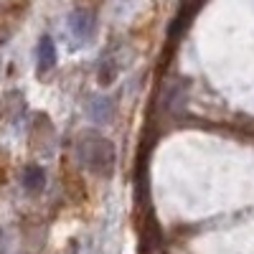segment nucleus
Here are the masks:
<instances>
[{"label": "nucleus", "mask_w": 254, "mask_h": 254, "mask_svg": "<svg viewBox=\"0 0 254 254\" xmlns=\"http://www.w3.org/2000/svg\"><path fill=\"white\" fill-rule=\"evenodd\" d=\"M76 158L89 173L99 178H110L117 165V147L97 130H84L76 137Z\"/></svg>", "instance_id": "nucleus-1"}, {"label": "nucleus", "mask_w": 254, "mask_h": 254, "mask_svg": "<svg viewBox=\"0 0 254 254\" xmlns=\"http://www.w3.org/2000/svg\"><path fill=\"white\" fill-rule=\"evenodd\" d=\"M69 31H71L74 41L87 44V41L94 36V15L89 10H74L69 15Z\"/></svg>", "instance_id": "nucleus-2"}, {"label": "nucleus", "mask_w": 254, "mask_h": 254, "mask_svg": "<svg viewBox=\"0 0 254 254\" xmlns=\"http://www.w3.org/2000/svg\"><path fill=\"white\" fill-rule=\"evenodd\" d=\"M36 66L38 74L46 76L54 66H56V44L51 36H41L38 38V46H36Z\"/></svg>", "instance_id": "nucleus-3"}, {"label": "nucleus", "mask_w": 254, "mask_h": 254, "mask_svg": "<svg viewBox=\"0 0 254 254\" xmlns=\"http://www.w3.org/2000/svg\"><path fill=\"white\" fill-rule=\"evenodd\" d=\"M20 183H23L28 193H41L46 188V171L41 165H28L23 176H20Z\"/></svg>", "instance_id": "nucleus-4"}, {"label": "nucleus", "mask_w": 254, "mask_h": 254, "mask_svg": "<svg viewBox=\"0 0 254 254\" xmlns=\"http://www.w3.org/2000/svg\"><path fill=\"white\" fill-rule=\"evenodd\" d=\"M87 112H89V117L94 120V122H107L110 120V115H112V102L107 99V97H99V94H94L92 99H89V104H87Z\"/></svg>", "instance_id": "nucleus-5"}, {"label": "nucleus", "mask_w": 254, "mask_h": 254, "mask_svg": "<svg viewBox=\"0 0 254 254\" xmlns=\"http://www.w3.org/2000/svg\"><path fill=\"white\" fill-rule=\"evenodd\" d=\"M115 76H117V64L115 59H102L99 61V69H97V79L102 87H110V84H115Z\"/></svg>", "instance_id": "nucleus-6"}]
</instances>
